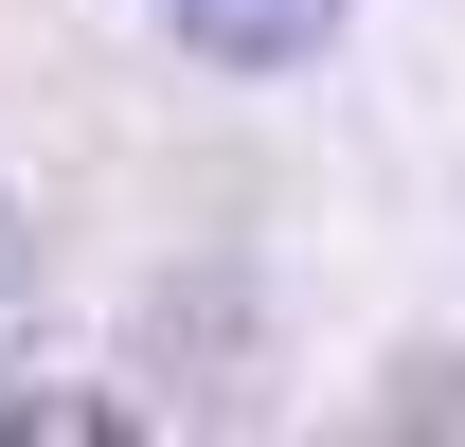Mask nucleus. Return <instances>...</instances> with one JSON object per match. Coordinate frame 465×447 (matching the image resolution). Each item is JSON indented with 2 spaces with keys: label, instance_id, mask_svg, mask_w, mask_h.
<instances>
[{
  "label": "nucleus",
  "instance_id": "nucleus-1",
  "mask_svg": "<svg viewBox=\"0 0 465 447\" xmlns=\"http://www.w3.org/2000/svg\"><path fill=\"white\" fill-rule=\"evenodd\" d=\"M162 18H179L215 72H287V55H322V36H341V0H162Z\"/></svg>",
  "mask_w": 465,
  "mask_h": 447
},
{
  "label": "nucleus",
  "instance_id": "nucleus-2",
  "mask_svg": "<svg viewBox=\"0 0 465 447\" xmlns=\"http://www.w3.org/2000/svg\"><path fill=\"white\" fill-rule=\"evenodd\" d=\"M18 304H36V251H18V215H0V358H18Z\"/></svg>",
  "mask_w": 465,
  "mask_h": 447
}]
</instances>
